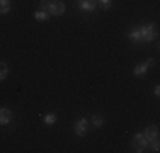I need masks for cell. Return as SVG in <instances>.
<instances>
[{
  "mask_svg": "<svg viewBox=\"0 0 160 153\" xmlns=\"http://www.w3.org/2000/svg\"><path fill=\"white\" fill-rule=\"evenodd\" d=\"M90 121H92V124L96 126V128H101L102 122H104V119H102L101 116H92V119H90Z\"/></svg>",
  "mask_w": 160,
  "mask_h": 153,
  "instance_id": "4fadbf2b",
  "label": "cell"
},
{
  "mask_svg": "<svg viewBox=\"0 0 160 153\" xmlns=\"http://www.w3.org/2000/svg\"><path fill=\"white\" fill-rule=\"evenodd\" d=\"M65 12V3L62 0H53L49 2L48 5V14H53V15H62Z\"/></svg>",
  "mask_w": 160,
  "mask_h": 153,
  "instance_id": "7a4b0ae2",
  "label": "cell"
},
{
  "mask_svg": "<svg viewBox=\"0 0 160 153\" xmlns=\"http://www.w3.org/2000/svg\"><path fill=\"white\" fill-rule=\"evenodd\" d=\"M10 119H12V112H10L7 107H2V109H0V126L9 124Z\"/></svg>",
  "mask_w": 160,
  "mask_h": 153,
  "instance_id": "8992f818",
  "label": "cell"
},
{
  "mask_svg": "<svg viewBox=\"0 0 160 153\" xmlns=\"http://www.w3.org/2000/svg\"><path fill=\"white\" fill-rule=\"evenodd\" d=\"M135 145H136V151H143L145 148L150 145V141L147 140V136L143 133H136L135 135Z\"/></svg>",
  "mask_w": 160,
  "mask_h": 153,
  "instance_id": "3957f363",
  "label": "cell"
},
{
  "mask_svg": "<svg viewBox=\"0 0 160 153\" xmlns=\"http://www.w3.org/2000/svg\"><path fill=\"white\" fill-rule=\"evenodd\" d=\"M129 39L131 41H136V43H140L142 41V34H140V27L138 29H133V31H129Z\"/></svg>",
  "mask_w": 160,
  "mask_h": 153,
  "instance_id": "30bf717a",
  "label": "cell"
},
{
  "mask_svg": "<svg viewBox=\"0 0 160 153\" xmlns=\"http://www.w3.org/2000/svg\"><path fill=\"white\" fill-rule=\"evenodd\" d=\"M48 17H49V14L46 12V10H43V9H39V10L34 12V19H36V21H46Z\"/></svg>",
  "mask_w": 160,
  "mask_h": 153,
  "instance_id": "9c48e42d",
  "label": "cell"
},
{
  "mask_svg": "<svg viewBox=\"0 0 160 153\" xmlns=\"http://www.w3.org/2000/svg\"><path fill=\"white\" fill-rule=\"evenodd\" d=\"M96 2L97 0H78V7L85 12H92L96 9Z\"/></svg>",
  "mask_w": 160,
  "mask_h": 153,
  "instance_id": "52a82bcc",
  "label": "cell"
},
{
  "mask_svg": "<svg viewBox=\"0 0 160 153\" xmlns=\"http://www.w3.org/2000/svg\"><path fill=\"white\" fill-rule=\"evenodd\" d=\"M150 67H153V60H147L145 63H140V65H136L135 67V70H133V73H135L136 76H140V75H145L148 72V68Z\"/></svg>",
  "mask_w": 160,
  "mask_h": 153,
  "instance_id": "277c9868",
  "label": "cell"
},
{
  "mask_svg": "<svg viewBox=\"0 0 160 153\" xmlns=\"http://www.w3.org/2000/svg\"><path fill=\"white\" fill-rule=\"evenodd\" d=\"M143 135L147 136L148 141H152V140H155V138H158V128L157 126H148V128L145 129Z\"/></svg>",
  "mask_w": 160,
  "mask_h": 153,
  "instance_id": "ba28073f",
  "label": "cell"
},
{
  "mask_svg": "<svg viewBox=\"0 0 160 153\" xmlns=\"http://www.w3.org/2000/svg\"><path fill=\"white\" fill-rule=\"evenodd\" d=\"M10 10V0H0V14H7Z\"/></svg>",
  "mask_w": 160,
  "mask_h": 153,
  "instance_id": "8fae6325",
  "label": "cell"
},
{
  "mask_svg": "<svg viewBox=\"0 0 160 153\" xmlns=\"http://www.w3.org/2000/svg\"><path fill=\"white\" fill-rule=\"evenodd\" d=\"M39 5H41V9H43V10H46V12H48V5H49L48 0H39Z\"/></svg>",
  "mask_w": 160,
  "mask_h": 153,
  "instance_id": "e0dca14e",
  "label": "cell"
},
{
  "mask_svg": "<svg viewBox=\"0 0 160 153\" xmlns=\"http://www.w3.org/2000/svg\"><path fill=\"white\" fill-rule=\"evenodd\" d=\"M43 121H44V124H48V126H51V124H55L56 122V114H46V116L43 117Z\"/></svg>",
  "mask_w": 160,
  "mask_h": 153,
  "instance_id": "7c38bea8",
  "label": "cell"
},
{
  "mask_svg": "<svg viewBox=\"0 0 160 153\" xmlns=\"http://www.w3.org/2000/svg\"><path fill=\"white\" fill-rule=\"evenodd\" d=\"M99 5L102 7V9H109V7L112 5V0H97Z\"/></svg>",
  "mask_w": 160,
  "mask_h": 153,
  "instance_id": "9a60e30c",
  "label": "cell"
},
{
  "mask_svg": "<svg viewBox=\"0 0 160 153\" xmlns=\"http://www.w3.org/2000/svg\"><path fill=\"white\" fill-rule=\"evenodd\" d=\"M87 124H89V121L87 119H78L77 122H75V133H77L78 136H83L87 133Z\"/></svg>",
  "mask_w": 160,
  "mask_h": 153,
  "instance_id": "5b68a950",
  "label": "cell"
},
{
  "mask_svg": "<svg viewBox=\"0 0 160 153\" xmlns=\"http://www.w3.org/2000/svg\"><path fill=\"white\" fill-rule=\"evenodd\" d=\"M153 94H155V95H158V94H160V87H158V85H157V87H155V90H153Z\"/></svg>",
  "mask_w": 160,
  "mask_h": 153,
  "instance_id": "ac0fdd59",
  "label": "cell"
},
{
  "mask_svg": "<svg viewBox=\"0 0 160 153\" xmlns=\"http://www.w3.org/2000/svg\"><path fill=\"white\" fill-rule=\"evenodd\" d=\"M7 76V65L5 63H0V82Z\"/></svg>",
  "mask_w": 160,
  "mask_h": 153,
  "instance_id": "5bb4252c",
  "label": "cell"
},
{
  "mask_svg": "<svg viewBox=\"0 0 160 153\" xmlns=\"http://www.w3.org/2000/svg\"><path fill=\"white\" fill-rule=\"evenodd\" d=\"M150 145H152V150H153V151H158V146H160V145H158V138L152 140V141H150Z\"/></svg>",
  "mask_w": 160,
  "mask_h": 153,
  "instance_id": "2e32d148",
  "label": "cell"
},
{
  "mask_svg": "<svg viewBox=\"0 0 160 153\" xmlns=\"http://www.w3.org/2000/svg\"><path fill=\"white\" fill-rule=\"evenodd\" d=\"M140 34H142V41L148 43V41H153L157 32H155V26L153 24H145L140 27Z\"/></svg>",
  "mask_w": 160,
  "mask_h": 153,
  "instance_id": "6da1fadb",
  "label": "cell"
}]
</instances>
